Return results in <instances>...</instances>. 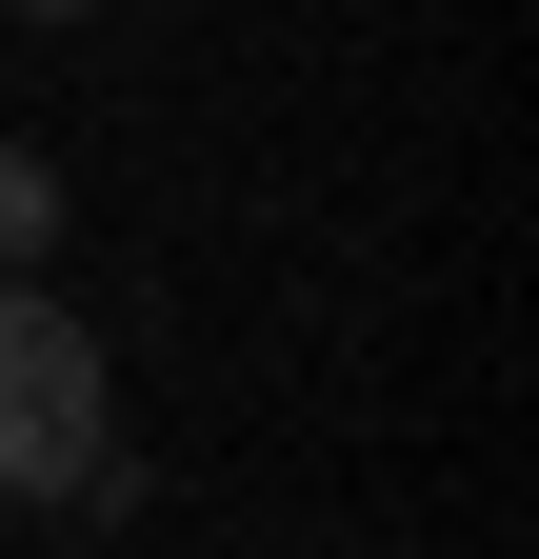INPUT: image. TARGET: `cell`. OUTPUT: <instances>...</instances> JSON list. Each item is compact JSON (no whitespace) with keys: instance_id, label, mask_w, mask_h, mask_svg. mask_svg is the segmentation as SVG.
<instances>
[{"instance_id":"1","label":"cell","mask_w":539,"mask_h":559,"mask_svg":"<svg viewBox=\"0 0 539 559\" xmlns=\"http://www.w3.org/2000/svg\"><path fill=\"white\" fill-rule=\"evenodd\" d=\"M0 500L21 520L120 500V380H100V320L60 280H0Z\"/></svg>"},{"instance_id":"2","label":"cell","mask_w":539,"mask_h":559,"mask_svg":"<svg viewBox=\"0 0 539 559\" xmlns=\"http://www.w3.org/2000/svg\"><path fill=\"white\" fill-rule=\"evenodd\" d=\"M40 260H60V160L0 140V280H40Z\"/></svg>"},{"instance_id":"3","label":"cell","mask_w":539,"mask_h":559,"mask_svg":"<svg viewBox=\"0 0 539 559\" xmlns=\"http://www.w3.org/2000/svg\"><path fill=\"white\" fill-rule=\"evenodd\" d=\"M0 21H100V0H0Z\"/></svg>"}]
</instances>
